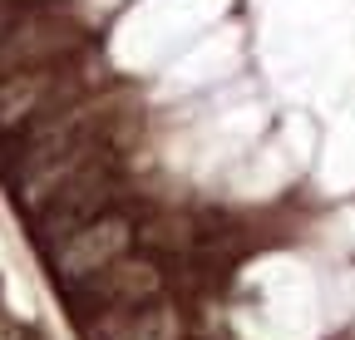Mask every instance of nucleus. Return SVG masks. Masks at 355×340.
Segmentation results:
<instances>
[{"label":"nucleus","mask_w":355,"mask_h":340,"mask_svg":"<svg viewBox=\"0 0 355 340\" xmlns=\"http://www.w3.org/2000/svg\"><path fill=\"white\" fill-rule=\"evenodd\" d=\"M123 251H128V222L99 212V217H89L55 247V267H60V276H94L109 262H119Z\"/></svg>","instance_id":"obj_1"},{"label":"nucleus","mask_w":355,"mask_h":340,"mask_svg":"<svg viewBox=\"0 0 355 340\" xmlns=\"http://www.w3.org/2000/svg\"><path fill=\"white\" fill-rule=\"evenodd\" d=\"M50 89V74H15L0 84V129H15V123L35 118Z\"/></svg>","instance_id":"obj_2"},{"label":"nucleus","mask_w":355,"mask_h":340,"mask_svg":"<svg viewBox=\"0 0 355 340\" xmlns=\"http://www.w3.org/2000/svg\"><path fill=\"white\" fill-rule=\"evenodd\" d=\"M178 325L168 316V306H128V321L119 330V340H173Z\"/></svg>","instance_id":"obj_3"},{"label":"nucleus","mask_w":355,"mask_h":340,"mask_svg":"<svg viewBox=\"0 0 355 340\" xmlns=\"http://www.w3.org/2000/svg\"><path fill=\"white\" fill-rule=\"evenodd\" d=\"M10 20H15V6H10V0H0V39H6V30H10Z\"/></svg>","instance_id":"obj_4"}]
</instances>
